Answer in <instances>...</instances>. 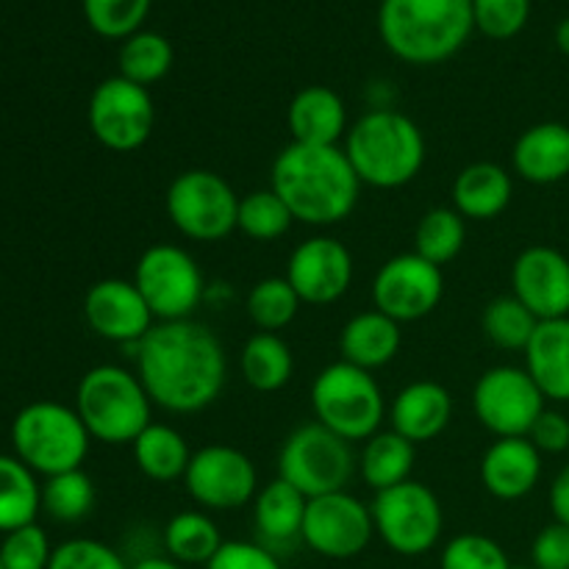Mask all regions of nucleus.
I'll return each instance as SVG.
<instances>
[{
    "mask_svg": "<svg viewBox=\"0 0 569 569\" xmlns=\"http://www.w3.org/2000/svg\"><path fill=\"white\" fill-rule=\"evenodd\" d=\"M131 356L153 406L170 415H200L226 389V348L198 320L156 322L148 337L133 345Z\"/></svg>",
    "mask_w": 569,
    "mask_h": 569,
    "instance_id": "obj_1",
    "label": "nucleus"
},
{
    "mask_svg": "<svg viewBox=\"0 0 569 569\" xmlns=\"http://www.w3.org/2000/svg\"><path fill=\"white\" fill-rule=\"evenodd\" d=\"M270 189L287 203L295 222L331 228L356 211L361 181L342 144L289 142L272 161Z\"/></svg>",
    "mask_w": 569,
    "mask_h": 569,
    "instance_id": "obj_2",
    "label": "nucleus"
},
{
    "mask_svg": "<svg viewBox=\"0 0 569 569\" xmlns=\"http://www.w3.org/2000/svg\"><path fill=\"white\" fill-rule=\"evenodd\" d=\"M378 31L406 64H442L476 31L472 0H381Z\"/></svg>",
    "mask_w": 569,
    "mask_h": 569,
    "instance_id": "obj_3",
    "label": "nucleus"
},
{
    "mask_svg": "<svg viewBox=\"0 0 569 569\" xmlns=\"http://www.w3.org/2000/svg\"><path fill=\"white\" fill-rule=\"evenodd\" d=\"M361 187L400 189L426 167V133L398 109H370L348 128L342 142Z\"/></svg>",
    "mask_w": 569,
    "mask_h": 569,
    "instance_id": "obj_4",
    "label": "nucleus"
},
{
    "mask_svg": "<svg viewBox=\"0 0 569 569\" xmlns=\"http://www.w3.org/2000/svg\"><path fill=\"white\" fill-rule=\"evenodd\" d=\"M76 411L92 442L133 445L153 422V400L137 370L120 365H98L81 376L76 387Z\"/></svg>",
    "mask_w": 569,
    "mask_h": 569,
    "instance_id": "obj_5",
    "label": "nucleus"
},
{
    "mask_svg": "<svg viewBox=\"0 0 569 569\" xmlns=\"http://www.w3.org/2000/svg\"><path fill=\"white\" fill-rule=\"evenodd\" d=\"M311 411L320 426L353 445L367 442L381 431L389 403L383 398L376 372H367L339 359L322 367L315 376Z\"/></svg>",
    "mask_w": 569,
    "mask_h": 569,
    "instance_id": "obj_6",
    "label": "nucleus"
},
{
    "mask_svg": "<svg viewBox=\"0 0 569 569\" xmlns=\"http://www.w3.org/2000/svg\"><path fill=\"white\" fill-rule=\"evenodd\" d=\"M11 445L14 456L37 476H59V472L81 470L89 456L87 426L78 417L76 406L37 400L17 411L11 422Z\"/></svg>",
    "mask_w": 569,
    "mask_h": 569,
    "instance_id": "obj_7",
    "label": "nucleus"
},
{
    "mask_svg": "<svg viewBox=\"0 0 569 569\" xmlns=\"http://www.w3.org/2000/svg\"><path fill=\"white\" fill-rule=\"evenodd\" d=\"M359 472V456L348 439L320 422H306L283 439L278 450V478L292 483L306 498L342 492Z\"/></svg>",
    "mask_w": 569,
    "mask_h": 569,
    "instance_id": "obj_8",
    "label": "nucleus"
},
{
    "mask_svg": "<svg viewBox=\"0 0 569 569\" xmlns=\"http://www.w3.org/2000/svg\"><path fill=\"white\" fill-rule=\"evenodd\" d=\"M167 220L192 242H220L237 231L239 194L220 172L183 170L164 192Z\"/></svg>",
    "mask_w": 569,
    "mask_h": 569,
    "instance_id": "obj_9",
    "label": "nucleus"
},
{
    "mask_svg": "<svg viewBox=\"0 0 569 569\" xmlns=\"http://www.w3.org/2000/svg\"><path fill=\"white\" fill-rule=\"evenodd\" d=\"M131 281L142 292L156 322L194 320V311L209 292L198 259L172 242H156L142 250Z\"/></svg>",
    "mask_w": 569,
    "mask_h": 569,
    "instance_id": "obj_10",
    "label": "nucleus"
},
{
    "mask_svg": "<svg viewBox=\"0 0 569 569\" xmlns=\"http://www.w3.org/2000/svg\"><path fill=\"white\" fill-rule=\"evenodd\" d=\"M372 522L376 537L392 553L417 559L431 553L445 531V509L428 483L406 481L372 495Z\"/></svg>",
    "mask_w": 569,
    "mask_h": 569,
    "instance_id": "obj_11",
    "label": "nucleus"
},
{
    "mask_svg": "<svg viewBox=\"0 0 569 569\" xmlns=\"http://www.w3.org/2000/svg\"><path fill=\"white\" fill-rule=\"evenodd\" d=\"M545 409L548 398L526 367H489L472 387V415L495 439L528 437Z\"/></svg>",
    "mask_w": 569,
    "mask_h": 569,
    "instance_id": "obj_12",
    "label": "nucleus"
},
{
    "mask_svg": "<svg viewBox=\"0 0 569 569\" xmlns=\"http://www.w3.org/2000/svg\"><path fill=\"white\" fill-rule=\"evenodd\" d=\"M87 120L92 137L111 153L144 148L156 128V103L148 87L122 76L103 78L89 94Z\"/></svg>",
    "mask_w": 569,
    "mask_h": 569,
    "instance_id": "obj_13",
    "label": "nucleus"
},
{
    "mask_svg": "<svg viewBox=\"0 0 569 569\" xmlns=\"http://www.w3.org/2000/svg\"><path fill=\"white\" fill-rule=\"evenodd\" d=\"M183 489L203 511H237L253 503L259 470L253 459L233 445H203L192 453Z\"/></svg>",
    "mask_w": 569,
    "mask_h": 569,
    "instance_id": "obj_14",
    "label": "nucleus"
},
{
    "mask_svg": "<svg viewBox=\"0 0 569 569\" xmlns=\"http://www.w3.org/2000/svg\"><path fill=\"white\" fill-rule=\"evenodd\" d=\"M372 537H376V522H372L370 503L356 498L348 489L311 498L306 506L303 545L322 559H356L370 548Z\"/></svg>",
    "mask_w": 569,
    "mask_h": 569,
    "instance_id": "obj_15",
    "label": "nucleus"
},
{
    "mask_svg": "<svg viewBox=\"0 0 569 569\" xmlns=\"http://www.w3.org/2000/svg\"><path fill=\"white\" fill-rule=\"evenodd\" d=\"M370 295L372 309L383 311L400 326L426 320L445 298V272L409 250L383 261L372 278Z\"/></svg>",
    "mask_w": 569,
    "mask_h": 569,
    "instance_id": "obj_16",
    "label": "nucleus"
},
{
    "mask_svg": "<svg viewBox=\"0 0 569 569\" xmlns=\"http://www.w3.org/2000/svg\"><path fill=\"white\" fill-rule=\"evenodd\" d=\"M353 253L337 237L306 239L292 250L287 264V281L303 300V306H331L353 287Z\"/></svg>",
    "mask_w": 569,
    "mask_h": 569,
    "instance_id": "obj_17",
    "label": "nucleus"
},
{
    "mask_svg": "<svg viewBox=\"0 0 569 569\" xmlns=\"http://www.w3.org/2000/svg\"><path fill=\"white\" fill-rule=\"evenodd\" d=\"M83 320L94 337L122 345L126 350L142 342L156 326L153 311L144 303L137 283L128 278L94 281L83 295Z\"/></svg>",
    "mask_w": 569,
    "mask_h": 569,
    "instance_id": "obj_18",
    "label": "nucleus"
},
{
    "mask_svg": "<svg viewBox=\"0 0 569 569\" xmlns=\"http://www.w3.org/2000/svg\"><path fill=\"white\" fill-rule=\"evenodd\" d=\"M511 295L539 322L569 317V259L550 244L520 250L511 264Z\"/></svg>",
    "mask_w": 569,
    "mask_h": 569,
    "instance_id": "obj_19",
    "label": "nucleus"
},
{
    "mask_svg": "<svg viewBox=\"0 0 569 569\" xmlns=\"http://www.w3.org/2000/svg\"><path fill=\"white\" fill-rule=\"evenodd\" d=\"M483 489L495 500L515 503V500L528 498L539 487L542 478V453L533 448L528 437L495 439L481 456L478 467Z\"/></svg>",
    "mask_w": 569,
    "mask_h": 569,
    "instance_id": "obj_20",
    "label": "nucleus"
},
{
    "mask_svg": "<svg viewBox=\"0 0 569 569\" xmlns=\"http://www.w3.org/2000/svg\"><path fill=\"white\" fill-rule=\"evenodd\" d=\"M387 420L392 431L409 439L411 445L433 442L448 431L453 420V395L439 381H411L395 395L389 403Z\"/></svg>",
    "mask_w": 569,
    "mask_h": 569,
    "instance_id": "obj_21",
    "label": "nucleus"
},
{
    "mask_svg": "<svg viewBox=\"0 0 569 569\" xmlns=\"http://www.w3.org/2000/svg\"><path fill=\"white\" fill-rule=\"evenodd\" d=\"M511 170L533 187H550L569 176V126L537 122L517 137L511 150Z\"/></svg>",
    "mask_w": 569,
    "mask_h": 569,
    "instance_id": "obj_22",
    "label": "nucleus"
},
{
    "mask_svg": "<svg viewBox=\"0 0 569 569\" xmlns=\"http://www.w3.org/2000/svg\"><path fill=\"white\" fill-rule=\"evenodd\" d=\"M309 498L287 483L283 478H272L270 483L256 492L253 498V528L256 542L270 548H292L295 542H303V520Z\"/></svg>",
    "mask_w": 569,
    "mask_h": 569,
    "instance_id": "obj_23",
    "label": "nucleus"
},
{
    "mask_svg": "<svg viewBox=\"0 0 569 569\" xmlns=\"http://www.w3.org/2000/svg\"><path fill=\"white\" fill-rule=\"evenodd\" d=\"M403 345V326L378 309L359 311L350 317L339 333V359L348 365L376 372L392 365Z\"/></svg>",
    "mask_w": 569,
    "mask_h": 569,
    "instance_id": "obj_24",
    "label": "nucleus"
},
{
    "mask_svg": "<svg viewBox=\"0 0 569 569\" xmlns=\"http://www.w3.org/2000/svg\"><path fill=\"white\" fill-rule=\"evenodd\" d=\"M287 126L292 142L339 144L348 133V106L331 87H303L287 109Z\"/></svg>",
    "mask_w": 569,
    "mask_h": 569,
    "instance_id": "obj_25",
    "label": "nucleus"
},
{
    "mask_svg": "<svg viewBox=\"0 0 569 569\" xmlns=\"http://www.w3.org/2000/svg\"><path fill=\"white\" fill-rule=\"evenodd\" d=\"M515 198V178L506 167L495 161H476L467 164L450 187V200L453 209L465 220L489 222L503 214Z\"/></svg>",
    "mask_w": 569,
    "mask_h": 569,
    "instance_id": "obj_26",
    "label": "nucleus"
},
{
    "mask_svg": "<svg viewBox=\"0 0 569 569\" xmlns=\"http://www.w3.org/2000/svg\"><path fill=\"white\" fill-rule=\"evenodd\" d=\"M522 356L545 398L569 403V317L539 322Z\"/></svg>",
    "mask_w": 569,
    "mask_h": 569,
    "instance_id": "obj_27",
    "label": "nucleus"
},
{
    "mask_svg": "<svg viewBox=\"0 0 569 569\" xmlns=\"http://www.w3.org/2000/svg\"><path fill=\"white\" fill-rule=\"evenodd\" d=\"M131 450L133 461H137V470L142 472L148 481L156 483L183 481L187 467L194 453V450H189L187 437H183L178 428L156 420L133 439Z\"/></svg>",
    "mask_w": 569,
    "mask_h": 569,
    "instance_id": "obj_28",
    "label": "nucleus"
},
{
    "mask_svg": "<svg viewBox=\"0 0 569 569\" xmlns=\"http://www.w3.org/2000/svg\"><path fill=\"white\" fill-rule=\"evenodd\" d=\"M222 542L226 539H222L220 526L203 509L178 511L167 520L164 531H161L164 556H170L172 561L183 567H206L222 548Z\"/></svg>",
    "mask_w": 569,
    "mask_h": 569,
    "instance_id": "obj_29",
    "label": "nucleus"
},
{
    "mask_svg": "<svg viewBox=\"0 0 569 569\" xmlns=\"http://www.w3.org/2000/svg\"><path fill=\"white\" fill-rule=\"evenodd\" d=\"M417 461V445L400 437L398 431H378L367 442H361L359 453V476L372 495L392 489L398 483L411 481V470Z\"/></svg>",
    "mask_w": 569,
    "mask_h": 569,
    "instance_id": "obj_30",
    "label": "nucleus"
},
{
    "mask_svg": "<svg viewBox=\"0 0 569 569\" xmlns=\"http://www.w3.org/2000/svg\"><path fill=\"white\" fill-rule=\"evenodd\" d=\"M244 383L261 395L278 392L295 376V353L281 333L256 331L239 353Z\"/></svg>",
    "mask_w": 569,
    "mask_h": 569,
    "instance_id": "obj_31",
    "label": "nucleus"
},
{
    "mask_svg": "<svg viewBox=\"0 0 569 569\" xmlns=\"http://www.w3.org/2000/svg\"><path fill=\"white\" fill-rule=\"evenodd\" d=\"M42 511V487L37 472L17 456L0 453V531L9 533L37 522Z\"/></svg>",
    "mask_w": 569,
    "mask_h": 569,
    "instance_id": "obj_32",
    "label": "nucleus"
},
{
    "mask_svg": "<svg viewBox=\"0 0 569 569\" xmlns=\"http://www.w3.org/2000/svg\"><path fill=\"white\" fill-rule=\"evenodd\" d=\"M467 220L453 206L426 211L415 228V253L431 264L445 267L465 250Z\"/></svg>",
    "mask_w": 569,
    "mask_h": 569,
    "instance_id": "obj_33",
    "label": "nucleus"
},
{
    "mask_svg": "<svg viewBox=\"0 0 569 569\" xmlns=\"http://www.w3.org/2000/svg\"><path fill=\"white\" fill-rule=\"evenodd\" d=\"M176 61L172 42L159 31H137L122 39L120 48V76L139 87H153L156 81L170 72Z\"/></svg>",
    "mask_w": 569,
    "mask_h": 569,
    "instance_id": "obj_34",
    "label": "nucleus"
},
{
    "mask_svg": "<svg viewBox=\"0 0 569 569\" xmlns=\"http://www.w3.org/2000/svg\"><path fill=\"white\" fill-rule=\"evenodd\" d=\"M300 306H303V300L298 298V292L287 281V276L261 278V281H256L250 287L248 298H244V309H248L250 322L259 331L270 333H281L283 328L292 326Z\"/></svg>",
    "mask_w": 569,
    "mask_h": 569,
    "instance_id": "obj_35",
    "label": "nucleus"
},
{
    "mask_svg": "<svg viewBox=\"0 0 569 569\" xmlns=\"http://www.w3.org/2000/svg\"><path fill=\"white\" fill-rule=\"evenodd\" d=\"M539 320L515 298V295H500L487 303L481 315V331L495 348L511 350V353H526Z\"/></svg>",
    "mask_w": 569,
    "mask_h": 569,
    "instance_id": "obj_36",
    "label": "nucleus"
},
{
    "mask_svg": "<svg viewBox=\"0 0 569 569\" xmlns=\"http://www.w3.org/2000/svg\"><path fill=\"white\" fill-rule=\"evenodd\" d=\"M94 500H98V492L83 467L44 478L42 483V511L50 520L64 522V526L87 520L94 509Z\"/></svg>",
    "mask_w": 569,
    "mask_h": 569,
    "instance_id": "obj_37",
    "label": "nucleus"
},
{
    "mask_svg": "<svg viewBox=\"0 0 569 569\" xmlns=\"http://www.w3.org/2000/svg\"><path fill=\"white\" fill-rule=\"evenodd\" d=\"M292 226L295 217L270 187L253 189L239 198L237 231H242L253 242H276V239L287 237Z\"/></svg>",
    "mask_w": 569,
    "mask_h": 569,
    "instance_id": "obj_38",
    "label": "nucleus"
},
{
    "mask_svg": "<svg viewBox=\"0 0 569 569\" xmlns=\"http://www.w3.org/2000/svg\"><path fill=\"white\" fill-rule=\"evenodd\" d=\"M150 0H83L89 28L106 39H128L142 31Z\"/></svg>",
    "mask_w": 569,
    "mask_h": 569,
    "instance_id": "obj_39",
    "label": "nucleus"
},
{
    "mask_svg": "<svg viewBox=\"0 0 569 569\" xmlns=\"http://www.w3.org/2000/svg\"><path fill=\"white\" fill-rule=\"evenodd\" d=\"M439 569H511L503 545L487 533L467 531L450 539L439 556Z\"/></svg>",
    "mask_w": 569,
    "mask_h": 569,
    "instance_id": "obj_40",
    "label": "nucleus"
},
{
    "mask_svg": "<svg viewBox=\"0 0 569 569\" xmlns=\"http://www.w3.org/2000/svg\"><path fill=\"white\" fill-rule=\"evenodd\" d=\"M531 0H472L476 28L489 39H511L526 28Z\"/></svg>",
    "mask_w": 569,
    "mask_h": 569,
    "instance_id": "obj_41",
    "label": "nucleus"
},
{
    "mask_svg": "<svg viewBox=\"0 0 569 569\" xmlns=\"http://www.w3.org/2000/svg\"><path fill=\"white\" fill-rule=\"evenodd\" d=\"M0 559L6 569H48L53 559V545L48 533L31 522L6 533L0 542Z\"/></svg>",
    "mask_w": 569,
    "mask_h": 569,
    "instance_id": "obj_42",
    "label": "nucleus"
},
{
    "mask_svg": "<svg viewBox=\"0 0 569 569\" xmlns=\"http://www.w3.org/2000/svg\"><path fill=\"white\" fill-rule=\"evenodd\" d=\"M48 569H131L122 553L100 539L76 537L56 545Z\"/></svg>",
    "mask_w": 569,
    "mask_h": 569,
    "instance_id": "obj_43",
    "label": "nucleus"
},
{
    "mask_svg": "<svg viewBox=\"0 0 569 569\" xmlns=\"http://www.w3.org/2000/svg\"><path fill=\"white\" fill-rule=\"evenodd\" d=\"M206 569H283L278 553L250 539H226Z\"/></svg>",
    "mask_w": 569,
    "mask_h": 569,
    "instance_id": "obj_44",
    "label": "nucleus"
},
{
    "mask_svg": "<svg viewBox=\"0 0 569 569\" xmlns=\"http://www.w3.org/2000/svg\"><path fill=\"white\" fill-rule=\"evenodd\" d=\"M531 565L537 569H569V526L553 520L533 537Z\"/></svg>",
    "mask_w": 569,
    "mask_h": 569,
    "instance_id": "obj_45",
    "label": "nucleus"
},
{
    "mask_svg": "<svg viewBox=\"0 0 569 569\" xmlns=\"http://www.w3.org/2000/svg\"><path fill=\"white\" fill-rule=\"evenodd\" d=\"M528 439H531L533 448H537L542 456L545 453H550V456L567 453L569 450V417L559 409H545L542 415H539V420L533 422Z\"/></svg>",
    "mask_w": 569,
    "mask_h": 569,
    "instance_id": "obj_46",
    "label": "nucleus"
},
{
    "mask_svg": "<svg viewBox=\"0 0 569 569\" xmlns=\"http://www.w3.org/2000/svg\"><path fill=\"white\" fill-rule=\"evenodd\" d=\"M550 511H553V520L561 522V526H569V465L559 470V476L550 483Z\"/></svg>",
    "mask_w": 569,
    "mask_h": 569,
    "instance_id": "obj_47",
    "label": "nucleus"
},
{
    "mask_svg": "<svg viewBox=\"0 0 569 569\" xmlns=\"http://www.w3.org/2000/svg\"><path fill=\"white\" fill-rule=\"evenodd\" d=\"M131 569H187L183 565H178V561H172L170 556H142V559H137L131 565Z\"/></svg>",
    "mask_w": 569,
    "mask_h": 569,
    "instance_id": "obj_48",
    "label": "nucleus"
},
{
    "mask_svg": "<svg viewBox=\"0 0 569 569\" xmlns=\"http://www.w3.org/2000/svg\"><path fill=\"white\" fill-rule=\"evenodd\" d=\"M556 44H559V50L565 56H569V17L556 26Z\"/></svg>",
    "mask_w": 569,
    "mask_h": 569,
    "instance_id": "obj_49",
    "label": "nucleus"
},
{
    "mask_svg": "<svg viewBox=\"0 0 569 569\" xmlns=\"http://www.w3.org/2000/svg\"><path fill=\"white\" fill-rule=\"evenodd\" d=\"M511 569H537L533 565H528V567H511Z\"/></svg>",
    "mask_w": 569,
    "mask_h": 569,
    "instance_id": "obj_50",
    "label": "nucleus"
},
{
    "mask_svg": "<svg viewBox=\"0 0 569 569\" xmlns=\"http://www.w3.org/2000/svg\"><path fill=\"white\" fill-rule=\"evenodd\" d=\"M0 569H6V567H3V559H0Z\"/></svg>",
    "mask_w": 569,
    "mask_h": 569,
    "instance_id": "obj_51",
    "label": "nucleus"
}]
</instances>
